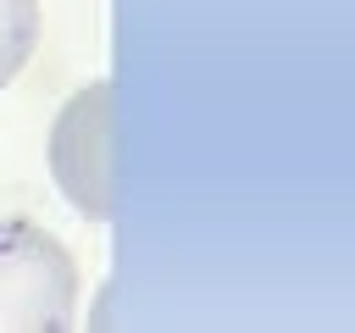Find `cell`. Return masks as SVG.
I'll list each match as a JSON object with an SVG mask.
<instances>
[{
	"label": "cell",
	"instance_id": "obj_3",
	"mask_svg": "<svg viewBox=\"0 0 355 333\" xmlns=\"http://www.w3.org/2000/svg\"><path fill=\"white\" fill-rule=\"evenodd\" d=\"M39 0H0V89L28 67L33 44H39Z\"/></svg>",
	"mask_w": 355,
	"mask_h": 333
},
{
	"label": "cell",
	"instance_id": "obj_1",
	"mask_svg": "<svg viewBox=\"0 0 355 333\" xmlns=\"http://www.w3.org/2000/svg\"><path fill=\"white\" fill-rule=\"evenodd\" d=\"M78 316V261L28 216H0V333H61Z\"/></svg>",
	"mask_w": 355,
	"mask_h": 333
},
{
	"label": "cell",
	"instance_id": "obj_2",
	"mask_svg": "<svg viewBox=\"0 0 355 333\" xmlns=\"http://www.w3.org/2000/svg\"><path fill=\"white\" fill-rule=\"evenodd\" d=\"M50 178L78 216H89V222L116 216V194H111V83L105 78L78 89L55 111V122H50Z\"/></svg>",
	"mask_w": 355,
	"mask_h": 333
}]
</instances>
